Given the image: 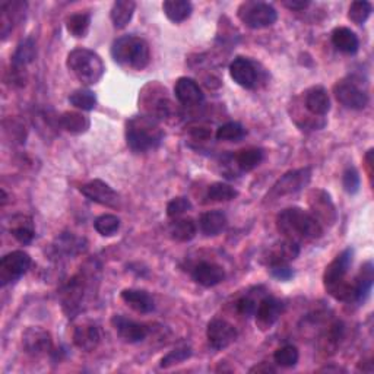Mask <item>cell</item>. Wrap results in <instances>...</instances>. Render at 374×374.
<instances>
[{"label":"cell","mask_w":374,"mask_h":374,"mask_svg":"<svg viewBox=\"0 0 374 374\" xmlns=\"http://www.w3.org/2000/svg\"><path fill=\"white\" fill-rule=\"evenodd\" d=\"M276 230L284 238L301 244L314 242L323 235V225L320 224L310 212L299 206L287 208L276 215Z\"/></svg>","instance_id":"obj_1"},{"label":"cell","mask_w":374,"mask_h":374,"mask_svg":"<svg viewBox=\"0 0 374 374\" xmlns=\"http://www.w3.org/2000/svg\"><path fill=\"white\" fill-rule=\"evenodd\" d=\"M354 250L346 249L328 266L323 274V284L329 296L338 301L354 303V279L348 278Z\"/></svg>","instance_id":"obj_2"},{"label":"cell","mask_w":374,"mask_h":374,"mask_svg":"<svg viewBox=\"0 0 374 374\" xmlns=\"http://www.w3.org/2000/svg\"><path fill=\"white\" fill-rule=\"evenodd\" d=\"M164 141V130L150 116H135L126 122V142L136 154L157 150Z\"/></svg>","instance_id":"obj_3"},{"label":"cell","mask_w":374,"mask_h":374,"mask_svg":"<svg viewBox=\"0 0 374 374\" xmlns=\"http://www.w3.org/2000/svg\"><path fill=\"white\" fill-rule=\"evenodd\" d=\"M112 57L125 68L143 71L151 62V50L143 38L123 35L112 44Z\"/></svg>","instance_id":"obj_4"},{"label":"cell","mask_w":374,"mask_h":374,"mask_svg":"<svg viewBox=\"0 0 374 374\" xmlns=\"http://www.w3.org/2000/svg\"><path fill=\"white\" fill-rule=\"evenodd\" d=\"M68 69L84 85H96L105 72L103 59L96 51L88 48H75L68 55Z\"/></svg>","instance_id":"obj_5"},{"label":"cell","mask_w":374,"mask_h":374,"mask_svg":"<svg viewBox=\"0 0 374 374\" xmlns=\"http://www.w3.org/2000/svg\"><path fill=\"white\" fill-rule=\"evenodd\" d=\"M237 17L246 26L251 30H262L274 25L278 19L276 9L266 3L258 2V0H247L237 9Z\"/></svg>","instance_id":"obj_6"},{"label":"cell","mask_w":374,"mask_h":374,"mask_svg":"<svg viewBox=\"0 0 374 374\" xmlns=\"http://www.w3.org/2000/svg\"><path fill=\"white\" fill-rule=\"evenodd\" d=\"M150 92L143 89L142 92V103L145 105L148 116L155 120H168L175 114V105L167 97L166 88L159 87L158 84H151L146 87Z\"/></svg>","instance_id":"obj_7"},{"label":"cell","mask_w":374,"mask_h":374,"mask_svg":"<svg viewBox=\"0 0 374 374\" xmlns=\"http://www.w3.org/2000/svg\"><path fill=\"white\" fill-rule=\"evenodd\" d=\"M31 256L24 250H15L5 255L0 260V285L5 287L15 283L31 268Z\"/></svg>","instance_id":"obj_8"},{"label":"cell","mask_w":374,"mask_h":374,"mask_svg":"<svg viewBox=\"0 0 374 374\" xmlns=\"http://www.w3.org/2000/svg\"><path fill=\"white\" fill-rule=\"evenodd\" d=\"M312 180V168H299L285 172L274 186L268 193V199H279L300 192L305 186H309Z\"/></svg>","instance_id":"obj_9"},{"label":"cell","mask_w":374,"mask_h":374,"mask_svg":"<svg viewBox=\"0 0 374 374\" xmlns=\"http://www.w3.org/2000/svg\"><path fill=\"white\" fill-rule=\"evenodd\" d=\"M337 100L350 110H364L368 104L367 92L354 79H341L333 87Z\"/></svg>","instance_id":"obj_10"},{"label":"cell","mask_w":374,"mask_h":374,"mask_svg":"<svg viewBox=\"0 0 374 374\" xmlns=\"http://www.w3.org/2000/svg\"><path fill=\"white\" fill-rule=\"evenodd\" d=\"M230 76L242 88H256L260 82L259 64L249 57H235L230 64Z\"/></svg>","instance_id":"obj_11"},{"label":"cell","mask_w":374,"mask_h":374,"mask_svg":"<svg viewBox=\"0 0 374 374\" xmlns=\"http://www.w3.org/2000/svg\"><path fill=\"white\" fill-rule=\"evenodd\" d=\"M238 337L237 329L224 319H212L206 328V338L213 350H225L235 342Z\"/></svg>","instance_id":"obj_12"},{"label":"cell","mask_w":374,"mask_h":374,"mask_svg":"<svg viewBox=\"0 0 374 374\" xmlns=\"http://www.w3.org/2000/svg\"><path fill=\"white\" fill-rule=\"evenodd\" d=\"M309 206L312 209V215L322 225H333L337 222V208L333 205L330 195L326 190H312L309 193Z\"/></svg>","instance_id":"obj_13"},{"label":"cell","mask_w":374,"mask_h":374,"mask_svg":"<svg viewBox=\"0 0 374 374\" xmlns=\"http://www.w3.org/2000/svg\"><path fill=\"white\" fill-rule=\"evenodd\" d=\"M299 255H300V244L291 242V240L283 238L265 250V253L262 255V263H265L269 268V266L274 265H284L296 260Z\"/></svg>","instance_id":"obj_14"},{"label":"cell","mask_w":374,"mask_h":374,"mask_svg":"<svg viewBox=\"0 0 374 374\" xmlns=\"http://www.w3.org/2000/svg\"><path fill=\"white\" fill-rule=\"evenodd\" d=\"M22 346L26 354L33 357H42L51 351V335L43 328L31 326L22 333Z\"/></svg>","instance_id":"obj_15"},{"label":"cell","mask_w":374,"mask_h":374,"mask_svg":"<svg viewBox=\"0 0 374 374\" xmlns=\"http://www.w3.org/2000/svg\"><path fill=\"white\" fill-rule=\"evenodd\" d=\"M112 325L120 339H123L127 344H138L142 342L148 337L150 329L146 325L135 322V320L127 319L123 314H114L112 319Z\"/></svg>","instance_id":"obj_16"},{"label":"cell","mask_w":374,"mask_h":374,"mask_svg":"<svg viewBox=\"0 0 374 374\" xmlns=\"http://www.w3.org/2000/svg\"><path fill=\"white\" fill-rule=\"evenodd\" d=\"M81 193L88 197L89 200L103 206L117 208L120 204V197L117 192L113 189L110 184H107L103 180H92L84 186H81Z\"/></svg>","instance_id":"obj_17"},{"label":"cell","mask_w":374,"mask_h":374,"mask_svg":"<svg viewBox=\"0 0 374 374\" xmlns=\"http://www.w3.org/2000/svg\"><path fill=\"white\" fill-rule=\"evenodd\" d=\"M284 312V303L272 297V296H265L260 299L258 309L255 313L256 317V325L260 330H268L271 329L279 316Z\"/></svg>","instance_id":"obj_18"},{"label":"cell","mask_w":374,"mask_h":374,"mask_svg":"<svg viewBox=\"0 0 374 374\" xmlns=\"http://www.w3.org/2000/svg\"><path fill=\"white\" fill-rule=\"evenodd\" d=\"M35 55H37V47H35L34 39L33 38L22 39L12 56L13 81L21 82V84L25 81V79L22 78V69H25V66L30 64L35 59Z\"/></svg>","instance_id":"obj_19"},{"label":"cell","mask_w":374,"mask_h":374,"mask_svg":"<svg viewBox=\"0 0 374 374\" xmlns=\"http://www.w3.org/2000/svg\"><path fill=\"white\" fill-rule=\"evenodd\" d=\"M304 109L314 117H323L330 110V100L323 87H312L303 96Z\"/></svg>","instance_id":"obj_20"},{"label":"cell","mask_w":374,"mask_h":374,"mask_svg":"<svg viewBox=\"0 0 374 374\" xmlns=\"http://www.w3.org/2000/svg\"><path fill=\"white\" fill-rule=\"evenodd\" d=\"M192 278L196 284L211 288L222 283L225 279V271L221 265L212 262H200L193 268Z\"/></svg>","instance_id":"obj_21"},{"label":"cell","mask_w":374,"mask_h":374,"mask_svg":"<svg viewBox=\"0 0 374 374\" xmlns=\"http://www.w3.org/2000/svg\"><path fill=\"white\" fill-rule=\"evenodd\" d=\"M175 96L180 104L187 105V107L199 105L205 98L199 84L195 81V79L187 78V76L177 79V82L175 85Z\"/></svg>","instance_id":"obj_22"},{"label":"cell","mask_w":374,"mask_h":374,"mask_svg":"<svg viewBox=\"0 0 374 374\" xmlns=\"http://www.w3.org/2000/svg\"><path fill=\"white\" fill-rule=\"evenodd\" d=\"M101 339L100 329L96 323L92 322H82L81 325H78L73 332V342L81 348L82 351L91 353L98 346Z\"/></svg>","instance_id":"obj_23"},{"label":"cell","mask_w":374,"mask_h":374,"mask_svg":"<svg viewBox=\"0 0 374 374\" xmlns=\"http://www.w3.org/2000/svg\"><path fill=\"white\" fill-rule=\"evenodd\" d=\"M122 300L138 313L146 314L151 313L155 309V301L150 292H146L143 290H135V288H129L123 290L122 294H120Z\"/></svg>","instance_id":"obj_24"},{"label":"cell","mask_w":374,"mask_h":374,"mask_svg":"<svg viewBox=\"0 0 374 374\" xmlns=\"http://www.w3.org/2000/svg\"><path fill=\"white\" fill-rule=\"evenodd\" d=\"M374 283L373 262H366L354 278V303H364L370 296Z\"/></svg>","instance_id":"obj_25"},{"label":"cell","mask_w":374,"mask_h":374,"mask_svg":"<svg viewBox=\"0 0 374 374\" xmlns=\"http://www.w3.org/2000/svg\"><path fill=\"white\" fill-rule=\"evenodd\" d=\"M25 9H26L25 2H3L2 6H0V10H2L0 31H2L3 39L13 30V22H17L22 18V13H25Z\"/></svg>","instance_id":"obj_26"},{"label":"cell","mask_w":374,"mask_h":374,"mask_svg":"<svg viewBox=\"0 0 374 374\" xmlns=\"http://www.w3.org/2000/svg\"><path fill=\"white\" fill-rule=\"evenodd\" d=\"M332 44L344 55H355L359 47L358 37L346 26H338L332 31Z\"/></svg>","instance_id":"obj_27"},{"label":"cell","mask_w":374,"mask_h":374,"mask_svg":"<svg viewBox=\"0 0 374 374\" xmlns=\"http://www.w3.org/2000/svg\"><path fill=\"white\" fill-rule=\"evenodd\" d=\"M226 226V217L222 211L205 212L199 220V229L206 237L221 234Z\"/></svg>","instance_id":"obj_28"},{"label":"cell","mask_w":374,"mask_h":374,"mask_svg":"<svg viewBox=\"0 0 374 374\" xmlns=\"http://www.w3.org/2000/svg\"><path fill=\"white\" fill-rule=\"evenodd\" d=\"M135 9H136V3L133 2V0H117V2H114L110 12V18H112L114 28L117 30L126 28L133 18Z\"/></svg>","instance_id":"obj_29"},{"label":"cell","mask_w":374,"mask_h":374,"mask_svg":"<svg viewBox=\"0 0 374 374\" xmlns=\"http://www.w3.org/2000/svg\"><path fill=\"white\" fill-rule=\"evenodd\" d=\"M59 125L66 132L72 133V135H82V133H85L89 129L91 122H89V118L84 116L82 113L64 112L59 117Z\"/></svg>","instance_id":"obj_30"},{"label":"cell","mask_w":374,"mask_h":374,"mask_svg":"<svg viewBox=\"0 0 374 374\" xmlns=\"http://www.w3.org/2000/svg\"><path fill=\"white\" fill-rule=\"evenodd\" d=\"M163 10L171 22L180 24L187 18H190L193 5L189 0H166L163 3Z\"/></svg>","instance_id":"obj_31"},{"label":"cell","mask_w":374,"mask_h":374,"mask_svg":"<svg viewBox=\"0 0 374 374\" xmlns=\"http://www.w3.org/2000/svg\"><path fill=\"white\" fill-rule=\"evenodd\" d=\"M233 161L240 171L249 172L255 170L263 161V151L259 148L242 150L233 157Z\"/></svg>","instance_id":"obj_32"},{"label":"cell","mask_w":374,"mask_h":374,"mask_svg":"<svg viewBox=\"0 0 374 374\" xmlns=\"http://www.w3.org/2000/svg\"><path fill=\"white\" fill-rule=\"evenodd\" d=\"M196 233L197 226L192 218H181V220L176 218V221L171 222L170 225V237L180 243L190 242L192 238H195Z\"/></svg>","instance_id":"obj_33"},{"label":"cell","mask_w":374,"mask_h":374,"mask_svg":"<svg viewBox=\"0 0 374 374\" xmlns=\"http://www.w3.org/2000/svg\"><path fill=\"white\" fill-rule=\"evenodd\" d=\"M10 233L21 244H30L35 235L33 220L30 217H22V215L13 218Z\"/></svg>","instance_id":"obj_34"},{"label":"cell","mask_w":374,"mask_h":374,"mask_svg":"<svg viewBox=\"0 0 374 374\" xmlns=\"http://www.w3.org/2000/svg\"><path fill=\"white\" fill-rule=\"evenodd\" d=\"M91 25L89 13H73L68 19H66V30L75 38H84L87 37Z\"/></svg>","instance_id":"obj_35"},{"label":"cell","mask_w":374,"mask_h":374,"mask_svg":"<svg viewBox=\"0 0 374 374\" xmlns=\"http://www.w3.org/2000/svg\"><path fill=\"white\" fill-rule=\"evenodd\" d=\"M69 103L76 107V109L82 112H91L96 109L97 105V97L96 93L87 88H81L73 91L69 96Z\"/></svg>","instance_id":"obj_36"},{"label":"cell","mask_w":374,"mask_h":374,"mask_svg":"<svg viewBox=\"0 0 374 374\" xmlns=\"http://www.w3.org/2000/svg\"><path fill=\"white\" fill-rule=\"evenodd\" d=\"M238 196V192L234 189L233 186L226 183H213L208 187L206 197L211 202H229Z\"/></svg>","instance_id":"obj_37"},{"label":"cell","mask_w":374,"mask_h":374,"mask_svg":"<svg viewBox=\"0 0 374 374\" xmlns=\"http://www.w3.org/2000/svg\"><path fill=\"white\" fill-rule=\"evenodd\" d=\"M93 229L103 237H112L120 229V220L112 213H104L93 221Z\"/></svg>","instance_id":"obj_38"},{"label":"cell","mask_w":374,"mask_h":374,"mask_svg":"<svg viewBox=\"0 0 374 374\" xmlns=\"http://www.w3.org/2000/svg\"><path fill=\"white\" fill-rule=\"evenodd\" d=\"M299 358H300L299 350L294 345L280 346V348H278L274 354L275 363L280 367H285V368L296 366L299 363Z\"/></svg>","instance_id":"obj_39"},{"label":"cell","mask_w":374,"mask_h":374,"mask_svg":"<svg viewBox=\"0 0 374 374\" xmlns=\"http://www.w3.org/2000/svg\"><path fill=\"white\" fill-rule=\"evenodd\" d=\"M246 135V129L237 123V122H229L217 130V139L225 141V142H238L242 141Z\"/></svg>","instance_id":"obj_40"},{"label":"cell","mask_w":374,"mask_h":374,"mask_svg":"<svg viewBox=\"0 0 374 374\" xmlns=\"http://www.w3.org/2000/svg\"><path fill=\"white\" fill-rule=\"evenodd\" d=\"M84 240L76 238L73 235H62L60 238H57V244H55V250L59 255V253H63L66 256H72L76 255V253H81L84 250Z\"/></svg>","instance_id":"obj_41"},{"label":"cell","mask_w":374,"mask_h":374,"mask_svg":"<svg viewBox=\"0 0 374 374\" xmlns=\"http://www.w3.org/2000/svg\"><path fill=\"white\" fill-rule=\"evenodd\" d=\"M373 6L367 0H358V2L351 3L348 10V19L357 25H363L371 15Z\"/></svg>","instance_id":"obj_42"},{"label":"cell","mask_w":374,"mask_h":374,"mask_svg":"<svg viewBox=\"0 0 374 374\" xmlns=\"http://www.w3.org/2000/svg\"><path fill=\"white\" fill-rule=\"evenodd\" d=\"M190 357H192V348H190V346H180V348L172 350L166 357H163L159 367L168 368V367H172V366L186 362V359L190 358Z\"/></svg>","instance_id":"obj_43"},{"label":"cell","mask_w":374,"mask_h":374,"mask_svg":"<svg viewBox=\"0 0 374 374\" xmlns=\"http://www.w3.org/2000/svg\"><path fill=\"white\" fill-rule=\"evenodd\" d=\"M342 186L346 193L355 195L359 190V186H362V179H359L358 171L354 167H348L342 175Z\"/></svg>","instance_id":"obj_44"},{"label":"cell","mask_w":374,"mask_h":374,"mask_svg":"<svg viewBox=\"0 0 374 374\" xmlns=\"http://www.w3.org/2000/svg\"><path fill=\"white\" fill-rule=\"evenodd\" d=\"M192 209V202L187 197L180 196V197H175L172 200H170L167 205V215L170 218H179L181 217L184 212Z\"/></svg>","instance_id":"obj_45"},{"label":"cell","mask_w":374,"mask_h":374,"mask_svg":"<svg viewBox=\"0 0 374 374\" xmlns=\"http://www.w3.org/2000/svg\"><path fill=\"white\" fill-rule=\"evenodd\" d=\"M259 301L260 300L253 299L251 296H244V297H242L237 301V312L242 316H244V317L255 316Z\"/></svg>","instance_id":"obj_46"},{"label":"cell","mask_w":374,"mask_h":374,"mask_svg":"<svg viewBox=\"0 0 374 374\" xmlns=\"http://www.w3.org/2000/svg\"><path fill=\"white\" fill-rule=\"evenodd\" d=\"M269 272L278 280H290L294 278V275H296V272H294V269L288 263L269 266Z\"/></svg>","instance_id":"obj_47"},{"label":"cell","mask_w":374,"mask_h":374,"mask_svg":"<svg viewBox=\"0 0 374 374\" xmlns=\"http://www.w3.org/2000/svg\"><path fill=\"white\" fill-rule=\"evenodd\" d=\"M283 5L290 10H304L310 6L309 0H284Z\"/></svg>","instance_id":"obj_48"},{"label":"cell","mask_w":374,"mask_h":374,"mask_svg":"<svg viewBox=\"0 0 374 374\" xmlns=\"http://www.w3.org/2000/svg\"><path fill=\"white\" fill-rule=\"evenodd\" d=\"M276 370L269 366L268 363H260L259 366H255L253 368H250V373H275Z\"/></svg>","instance_id":"obj_49"},{"label":"cell","mask_w":374,"mask_h":374,"mask_svg":"<svg viewBox=\"0 0 374 374\" xmlns=\"http://www.w3.org/2000/svg\"><path fill=\"white\" fill-rule=\"evenodd\" d=\"M192 133L196 139H208L211 136V132L206 127H195Z\"/></svg>","instance_id":"obj_50"},{"label":"cell","mask_w":374,"mask_h":374,"mask_svg":"<svg viewBox=\"0 0 374 374\" xmlns=\"http://www.w3.org/2000/svg\"><path fill=\"white\" fill-rule=\"evenodd\" d=\"M373 150H370L368 152H367V155H366V167H367V171H368V177L371 179L373 177V170H371V167H373Z\"/></svg>","instance_id":"obj_51"},{"label":"cell","mask_w":374,"mask_h":374,"mask_svg":"<svg viewBox=\"0 0 374 374\" xmlns=\"http://www.w3.org/2000/svg\"><path fill=\"white\" fill-rule=\"evenodd\" d=\"M320 371H344V370L339 368V367H335V368H333V367H325V368H322Z\"/></svg>","instance_id":"obj_52"},{"label":"cell","mask_w":374,"mask_h":374,"mask_svg":"<svg viewBox=\"0 0 374 374\" xmlns=\"http://www.w3.org/2000/svg\"><path fill=\"white\" fill-rule=\"evenodd\" d=\"M6 192L2 189V206H5L6 205Z\"/></svg>","instance_id":"obj_53"}]
</instances>
